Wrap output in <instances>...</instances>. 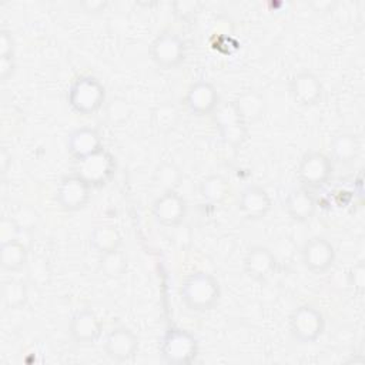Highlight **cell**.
Wrapping results in <instances>:
<instances>
[{
	"mask_svg": "<svg viewBox=\"0 0 365 365\" xmlns=\"http://www.w3.org/2000/svg\"><path fill=\"white\" fill-rule=\"evenodd\" d=\"M180 297L187 309L192 312H207L215 308L221 299V285L218 279L207 271H194L184 279Z\"/></svg>",
	"mask_w": 365,
	"mask_h": 365,
	"instance_id": "1",
	"label": "cell"
},
{
	"mask_svg": "<svg viewBox=\"0 0 365 365\" xmlns=\"http://www.w3.org/2000/svg\"><path fill=\"white\" fill-rule=\"evenodd\" d=\"M67 101L74 113L93 115L100 111L106 103V87L94 76H80L68 87Z\"/></svg>",
	"mask_w": 365,
	"mask_h": 365,
	"instance_id": "2",
	"label": "cell"
},
{
	"mask_svg": "<svg viewBox=\"0 0 365 365\" xmlns=\"http://www.w3.org/2000/svg\"><path fill=\"white\" fill-rule=\"evenodd\" d=\"M200 345L194 334L184 328H170L160 344V355L171 365H190L198 356Z\"/></svg>",
	"mask_w": 365,
	"mask_h": 365,
	"instance_id": "3",
	"label": "cell"
},
{
	"mask_svg": "<svg viewBox=\"0 0 365 365\" xmlns=\"http://www.w3.org/2000/svg\"><path fill=\"white\" fill-rule=\"evenodd\" d=\"M288 327L295 341L299 344H312L325 331V317L315 305L302 304L291 312Z\"/></svg>",
	"mask_w": 365,
	"mask_h": 365,
	"instance_id": "4",
	"label": "cell"
},
{
	"mask_svg": "<svg viewBox=\"0 0 365 365\" xmlns=\"http://www.w3.org/2000/svg\"><path fill=\"white\" fill-rule=\"evenodd\" d=\"M187 46L182 37L174 31L160 33L150 44V58L161 70H174L184 63Z\"/></svg>",
	"mask_w": 365,
	"mask_h": 365,
	"instance_id": "5",
	"label": "cell"
},
{
	"mask_svg": "<svg viewBox=\"0 0 365 365\" xmlns=\"http://www.w3.org/2000/svg\"><path fill=\"white\" fill-rule=\"evenodd\" d=\"M115 158L104 148L93 155L76 161L74 173L86 180L93 188H100L113 180V177L115 175Z\"/></svg>",
	"mask_w": 365,
	"mask_h": 365,
	"instance_id": "6",
	"label": "cell"
},
{
	"mask_svg": "<svg viewBox=\"0 0 365 365\" xmlns=\"http://www.w3.org/2000/svg\"><path fill=\"white\" fill-rule=\"evenodd\" d=\"M332 173V160L321 151H307L297 167V177L304 188H321L331 180Z\"/></svg>",
	"mask_w": 365,
	"mask_h": 365,
	"instance_id": "7",
	"label": "cell"
},
{
	"mask_svg": "<svg viewBox=\"0 0 365 365\" xmlns=\"http://www.w3.org/2000/svg\"><path fill=\"white\" fill-rule=\"evenodd\" d=\"M212 120L221 140L231 147H241L247 140L248 125L238 114L232 101L220 104L212 113Z\"/></svg>",
	"mask_w": 365,
	"mask_h": 365,
	"instance_id": "8",
	"label": "cell"
},
{
	"mask_svg": "<svg viewBox=\"0 0 365 365\" xmlns=\"http://www.w3.org/2000/svg\"><path fill=\"white\" fill-rule=\"evenodd\" d=\"M91 190L93 187L78 174H67L57 185L56 201L64 211H80L90 202Z\"/></svg>",
	"mask_w": 365,
	"mask_h": 365,
	"instance_id": "9",
	"label": "cell"
},
{
	"mask_svg": "<svg viewBox=\"0 0 365 365\" xmlns=\"http://www.w3.org/2000/svg\"><path fill=\"white\" fill-rule=\"evenodd\" d=\"M301 259L308 271L314 274H325L335 264L336 251L329 240L317 235L304 242L301 248Z\"/></svg>",
	"mask_w": 365,
	"mask_h": 365,
	"instance_id": "10",
	"label": "cell"
},
{
	"mask_svg": "<svg viewBox=\"0 0 365 365\" xmlns=\"http://www.w3.org/2000/svg\"><path fill=\"white\" fill-rule=\"evenodd\" d=\"M187 201L177 190H164L153 202L151 214L163 227H177L187 217Z\"/></svg>",
	"mask_w": 365,
	"mask_h": 365,
	"instance_id": "11",
	"label": "cell"
},
{
	"mask_svg": "<svg viewBox=\"0 0 365 365\" xmlns=\"http://www.w3.org/2000/svg\"><path fill=\"white\" fill-rule=\"evenodd\" d=\"M220 104L218 90L208 80L194 81L184 96L185 108L197 117L212 115Z\"/></svg>",
	"mask_w": 365,
	"mask_h": 365,
	"instance_id": "12",
	"label": "cell"
},
{
	"mask_svg": "<svg viewBox=\"0 0 365 365\" xmlns=\"http://www.w3.org/2000/svg\"><path fill=\"white\" fill-rule=\"evenodd\" d=\"M104 352L114 362L131 361L140 348L137 334L128 327H115L104 338Z\"/></svg>",
	"mask_w": 365,
	"mask_h": 365,
	"instance_id": "13",
	"label": "cell"
},
{
	"mask_svg": "<svg viewBox=\"0 0 365 365\" xmlns=\"http://www.w3.org/2000/svg\"><path fill=\"white\" fill-rule=\"evenodd\" d=\"M288 87L294 101L302 107L315 106L319 103L324 93V86L319 77L309 70H302L294 74Z\"/></svg>",
	"mask_w": 365,
	"mask_h": 365,
	"instance_id": "14",
	"label": "cell"
},
{
	"mask_svg": "<svg viewBox=\"0 0 365 365\" xmlns=\"http://www.w3.org/2000/svg\"><path fill=\"white\" fill-rule=\"evenodd\" d=\"M68 334L77 345H91L100 339L103 322L94 311L84 308L71 317Z\"/></svg>",
	"mask_w": 365,
	"mask_h": 365,
	"instance_id": "15",
	"label": "cell"
},
{
	"mask_svg": "<svg viewBox=\"0 0 365 365\" xmlns=\"http://www.w3.org/2000/svg\"><path fill=\"white\" fill-rule=\"evenodd\" d=\"M277 264V257L265 245L250 247L242 259L245 274L258 282L267 281L275 272Z\"/></svg>",
	"mask_w": 365,
	"mask_h": 365,
	"instance_id": "16",
	"label": "cell"
},
{
	"mask_svg": "<svg viewBox=\"0 0 365 365\" xmlns=\"http://www.w3.org/2000/svg\"><path fill=\"white\" fill-rule=\"evenodd\" d=\"M271 195L264 187L258 184H251L245 187L238 195L237 208L248 220L264 218L271 211Z\"/></svg>",
	"mask_w": 365,
	"mask_h": 365,
	"instance_id": "17",
	"label": "cell"
},
{
	"mask_svg": "<svg viewBox=\"0 0 365 365\" xmlns=\"http://www.w3.org/2000/svg\"><path fill=\"white\" fill-rule=\"evenodd\" d=\"M67 151L76 160L80 161L88 155H93L104 150L100 133L88 125L73 130L67 137Z\"/></svg>",
	"mask_w": 365,
	"mask_h": 365,
	"instance_id": "18",
	"label": "cell"
},
{
	"mask_svg": "<svg viewBox=\"0 0 365 365\" xmlns=\"http://www.w3.org/2000/svg\"><path fill=\"white\" fill-rule=\"evenodd\" d=\"M284 210L295 222H308L317 212V201L308 188H295L288 192Z\"/></svg>",
	"mask_w": 365,
	"mask_h": 365,
	"instance_id": "19",
	"label": "cell"
},
{
	"mask_svg": "<svg viewBox=\"0 0 365 365\" xmlns=\"http://www.w3.org/2000/svg\"><path fill=\"white\" fill-rule=\"evenodd\" d=\"M232 104L247 125L259 121L265 111V100L257 90L242 91L232 100Z\"/></svg>",
	"mask_w": 365,
	"mask_h": 365,
	"instance_id": "20",
	"label": "cell"
},
{
	"mask_svg": "<svg viewBox=\"0 0 365 365\" xmlns=\"http://www.w3.org/2000/svg\"><path fill=\"white\" fill-rule=\"evenodd\" d=\"M88 241L93 250H96L98 254H104L121 248L123 235L114 224L101 222L93 227L88 235Z\"/></svg>",
	"mask_w": 365,
	"mask_h": 365,
	"instance_id": "21",
	"label": "cell"
},
{
	"mask_svg": "<svg viewBox=\"0 0 365 365\" xmlns=\"http://www.w3.org/2000/svg\"><path fill=\"white\" fill-rule=\"evenodd\" d=\"M359 150H361V144L358 137L348 131L335 134L329 141V151H331L329 158L339 164L352 163L358 157Z\"/></svg>",
	"mask_w": 365,
	"mask_h": 365,
	"instance_id": "22",
	"label": "cell"
},
{
	"mask_svg": "<svg viewBox=\"0 0 365 365\" xmlns=\"http://www.w3.org/2000/svg\"><path fill=\"white\" fill-rule=\"evenodd\" d=\"M29 261L27 245L19 238L3 241L0 247V264L4 271L17 272L26 267Z\"/></svg>",
	"mask_w": 365,
	"mask_h": 365,
	"instance_id": "23",
	"label": "cell"
},
{
	"mask_svg": "<svg viewBox=\"0 0 365 365\" xmlns=\"http://www.w3.org/2000/svg\"><path fill=\"white\" fill-rule=\"evenodd\" d=\"M230 182L218 174H211L205 177L200 184L201 197L210 204H221L230 195Z\"/></svg>",
	"mask_w": 365,
	"mask_h": 365,
	"instance_id": "24",
	"label": "cell"
},
{
	"mask_svg": "<svg viewBox=\"0 0 365 365\" xmlns=\"http://www.w3.org/2000/svg\"><path fill=\"white\" fill-rule=\"evenodd\" d=\"M98 269L104 277L110 279L121 278L128 269V259L125 252L121 251V248H118L110 252L100 254Z\"/></svg>",
	"mask_w": 365,
	"mask_h": 365,
	"instance_id": "25",
	"label": "cell"
},
{
	"mask_svg": "<svg viewBox=\"0 0 365 365\" xmlns=\"http://www.w3.org/2000/svg\"><path fill=\"white\" fill-rule=\"evenodd\" d=\"M1 298L7 308L20 309L29 301L27 284L19 278H9L1 285Z\"/></svg>",
	"mask_w": 365,
	"mask_h": 365,
	"instance_id": "26",
	"label": "cell"
},
{
	"mask_svg": "<svg viewBox=\"0 0 365 365\" xmlns=\"http://www.w3.org/2000/svg\"><path fill=\"white\" fill-rule=\"evenodd\" d=\"M346 279H348V285L354 289V292L361 294L364 291L365 287V265L362 261L355 262L348 274H346Z\"/></svg>",
	"mask_w": 365,
	"mask_h": 365,
	"instance_id": "27",
	"label": "cell"
},
{
	"mask_svg": "<svg viewBox=\"0 0 365 365\" xmlns=\"http://www.w3.org/2000/svg\"><path fill=\"white\" fill-rule=\"evenodd\" d=\"M157 178L161 184H165L164 190H175L174 187L178 184L180 171L171 164H163L157 171Z\"/></svg>",
	"mask_w": 365,
	"mask_h": 365,
	"instance_id": "28",
	"label": "cell"
},
{
	"mask_svg": "<svg viewBox=\"0 0 365 365\" xmlns=\"http://www.w3.org/2000/svg\"><path fill=\"white\" fill-rule=\"evenodd\" d=\"M0 58H16V43L10 30H0Z\"/></svg>",
	"mask_w": 365,
	"mask_h": 365,
	"instance_id": "29",
	"label": "cell"
},
{
	"mask_svg": "<svg viewBox=\"0 0 365 365\" xmlns=\"http://www.w3.org/2000/svg\"><path fill=\"white\" fill-rule=\"evenodd\" d=\"M17 231H19V225L13 218H3L1 220V222H0L1 242L17 238Z\"/></svg>",
	"mask_w": 365,
	"mask_h": 365,
	"instance_id": "30",
	"label": "cell"
},
{
	"mask_svg": "<svg viewBox=\"0 0 365 365\" xmlns=\"http://www.w3.org/2000/svg\"><path fill=\"white\" fill-rule=\"evenodd\" d=\"M197 6H198V3H195V1H177L173 4L174 13L184 20L190 19L197 11Z\"/></svg>",
	"mask_w": 365,
	"mask_h": 365,
	"instance_id": "31",
	"label": "cell"
},
{
	"mask_svg": "<svg viewBox=\"0 0 365 365\" xmlns=\"http://www.w3.org/2000/svg\"><path fill=\"white\" fill-rule=\"evenodd\" d=\"M81 6H83L84 10L88 11V13H98V11H101V10L106 9L107 3H106V1H86V3H83Z\"/></svg>",
	"mask_w": 365,
	"mask_h": 365,
	"instance_id": "32",
	"label": "cell"
},
{
	"mask_svg": "<svg viewBox=\"0 0 365 365\" xmlns=\"http://www.w3.org/2000/svg\"><path fill=\"white\" fill-rule=\"evenodd\" d=\"M0 158H1V170H3V173H6V171H7V168H9V164H10L11 155L7 153V150H6V148H3V150H1V154H0Z\"/></svg>",
	"mask_w": 365,
	"mask_h": 365,
	"instance_id": "33",
	"label": "cell"
}]
</instances>
